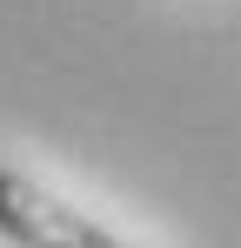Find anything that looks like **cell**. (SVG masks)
Here are the masks:
<instances>
[{
  "instance_id": "obj_1",
  "label": "cell",
  "mask_w": 241,
  "mask_h": 248,
  "mask_svg": "<svg viewBox=\"0 0 241 248\" xmlns=\"http://www.w3.org/2000/svg\"><path fill=\"white\" fill-rule=\"evenodd\" d=\"M0 235L14 248H127L114 228L67 208L60 195H47L20 168H0Z\"/></svg>"
}]
</instances>
